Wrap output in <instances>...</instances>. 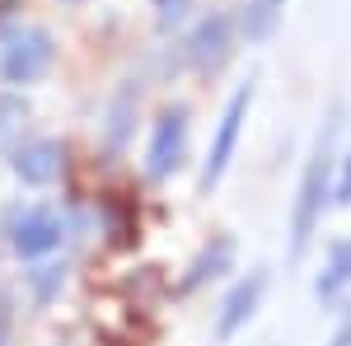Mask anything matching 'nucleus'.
Returning <instances> with one entry per match:
<instances>
[{
    "instance_id": "1",
    "label": "nucleus",
    "mask_w": 351,
    "mask_h": 346,
    "mask_svg": "<svg viewBox=\"0 0 351 346\" xmlns=\"http://www.w3.org/2000/svg\"><path fill=\"white\" fill-rule=\"evenodd\" d=\"M337 136H342V103L328 108V122L319 127V140L309 150L304 178L295 192V215H291V258H300L309 248V234L324 215V201L332 197V173H337Z\"/></svg>"
},
{
    "instance_id": "2",
    "label": "nucleus",
    "mask_w": 351,
    "mask_h": 346,
    "mask_svg": "<svg viewBox=\"0 0 351 346\" xmlns=\"http://www.w3.org/2000/svg\"><path fill=\"white\" fill-rule=\"evenodd\" d=\"M248 108H253V80L239 84V89L230 94L225 112H220L216 136H211V150H206V164H202V192H211V187L225 178V169H230L234 150H239V132H243V117H248Z\"/></svg>"
},
{
    "instance_id": "3",
    "label": "nucleus",
    "mask_w": 351,
    "mask_h": 346,
    "mask_svg": "<svg viewBox=\"0 0 351 346\" xmlns=\"http://www.w3.org/2000/svg\"><path fill=\"white\" fill-rule=\"evenodd\" d=\"M52 56H56L52 33H43V28H14L0 42V75L10 84H33L47 75Z\"/></svg>"
},
{
    "instance_id": "4",
    "label": "nucleus",
    "mask_w": 351,
    "mask_h": 346,
    "mask_svg": "<svg viewBox=\"0 0 351 346\" xmlns=\"http://www.w3.org/2000/svg\"><path fill=\"white\" fill-rule=\"evenodd\" d=\"M66 239V220L52 211V206H24V211L10 215V248L19 253V258H47L56 253Z\"/></svg>"
},
{
    "instance_id": "5",
    "label": "nucleus",
    "mask_w": 351,
    "mask_h": 346,
    "mask_svg": "<svg viewBox=\"0 0 351 346\" xmlns=\"http://www.w3.org/2000/svg\"><path fill=\"white\" fill-rule=\"evenodd\" d=\"M188 155V108L173 103L160 112V122H155V132H150V150H145V173L160 183L169 178L178 164Z\"/></svg>"
},
{
    "instance_id": "6",
    "label": "nucleus",
    "mask_w": 351,
    "mask_h": 346,
    "mask_svg": "<svg viewBox=\"0 0 351 346\" xmlns=\"http://www.w3.org/2000/svg\"><path fill=\"white\" fill-rule=\"evenodd\" d=\"M14 178L28 187H47L61 178V169H66V150H61V140H24L19 150H14Z\"/></svg>"
},
{
    "instance_id": "7",
    "label": "nucleus",
    "mask_w": 351,
    "mask_h": 346,
    "mask_svg": "<svg viewBox=\"0 0 351 346\" xmlns=\"http://www.w3.org/2000/svg\"><path fill=\"white\" fill-rule=\"evenodd\" d=\"M230 42H234V24H230V14H211V19H202V24L192 28L188 61L197 66V71H211V66H220V61L230 56Z\"/></svg>"
},
{
    "instance_id": "8",
    "label": "nucleus",
    "mask_w": 351,
    "mask_h": 346,
    "mask_svg": "<svg viewBox=\"0 0 351 346\" xmlns=\"http://www.w3.org/2000/svg\"><path fill=\"white\" fill-rule=\"evenodd\" d=\"M263 291H267V271H253V276H243L239 286L225 295L220 319H216V337H220V342H225V337H234L243 323L258 314V299H263Z\"/></svg>"
},
{
    "instance_id": "9",
    "label": "nucleus",
    "mask_w": 351,
    "mask_h": 346,
    "mask_svg": "<svg viewBox=\"0 0 351 346\" xmlns=\"http://www.w3.org/2000/svg\"><path fill=\"white\" fill-rule=\"evenodd\" d=\"M347 286H351V239H337V243H328V262L319 271V281H314V295L328 304V299H337Z\"/></svg>"
},
{
    "instance_id": "10",
    "label": "nucleus",
    "mask_w": 351,
    "mask_h": 346,
    "mask_svg": "<svg viewBox=\"0 0 351 346\" xmlns=\"http://www.w3.org/2000/svg\"><path fill=\"white\" fill-rule=\"evenodd\" d=\"M234 267V239H216L211 248H202V258L188 267V276H183V291H197L202 281H216Z\"/></svg>"
},
{
    "instance_id": "11",
    "label": "nucleus",
    "mask_w": 351,
    "mask_h": 346,
    "mask_svg": "<svg viewBox=\"0 0 351 346\" xmlns=\"http://www.w3.org/2000/svg\"><path fill=\"white\" fill-rule=\"evenodd\" d=\"M24 117H28V103L14 99V94H0V150L14 145V136L24 132Z\"/></svg>"
},
{
    "instance_id": "12",
    "label": "nucleus",
    "mask_w": 351,
    "mask_h": 346,
    "mask_svg": "<svg viewBox=\"0 0 351 346\" xmlns=\"http://www.w3.org/2000/svg\"><path fill=\"white\" fill-rule=\"evenodd\" d=\"M132 112H136V94L132 89H122V94H117V99H112V127H108V145L112 150H122V145H127V132H132Z\"/></svg>"
},
{
    "instance_id": "13",
    "label": "nucleus",
    "mask_w": 351,
    "mask_h": 346,
    "mask_svg": "<svg viewBox=\"0 0 351 346\" xmlns=\"http://www.w3.org/2000/svg\"><path fill=\"white\" fill-rule=\"evenodd\" d=\"M332 201H337V206H351V150H347V160H337V173H332Z\"/></svg>"
},
{
    "instance_id": "14",
    "label": "nucleus",
    "mask_w": 351,
    "mask_h": 346,
    "mask_svg": "<svg viewBox=\"0 0 351 346\" xmlns=\"http://www.w3.org/2000/svg\"><path fill=\"white\" fill-rule=\"evenodd\" d=\"M188 14V0H160V24H178Z\"/></svg>"
},
{
    "instance_id": "15",
    "label": "nucleus",
    "mask_w": 351,
    "mask_h": 346,
    "mask_svg": "<svg viewBox=\"0 0 351 346\" xmlns=\"http://www.w3.org/2000/svg\"><path fill=\"white\" fill-rule=\"evenodd\" d=\"M328 346H351V314H347L342 323H337V332L328 337Z\"/></svg>"
},
{
    "instance_id": "16",
    "label": "nucleus",
    "mask_w": 351,
    "mask_h": 346,
    "mask_svg": "<svg viewBox=\"0 0 351 346\" xmlns=\"http://www.w3.org/2000/svg\"><path fill=\"white\" fill-rule=\"evenodd\" d=\"M271 5H281V0H271Z\"/></svg>"
}]
</instances>
